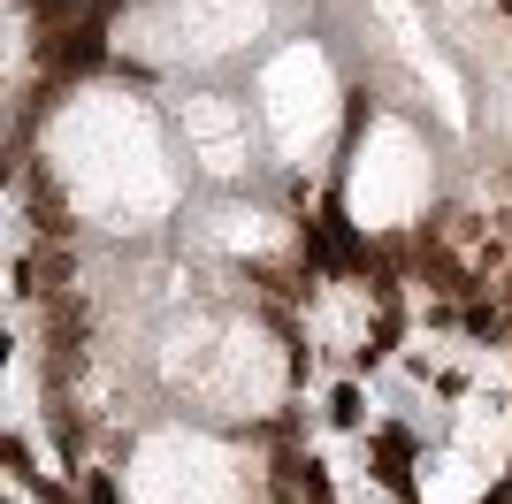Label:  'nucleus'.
<instances>
[{"mask_svg": "<svg viewBox=\"0 0 512 504\" xmlns=\"http://www.w3.org/2000/svg\"><path fill=\"white\" fill-rule=\"evenodd\" d=\"M375 482L413 504V436L406 428H383V436H375Z\"/></svg>", "mask_w": 512, "mask_h": 504, "instance_id": "20e7f679", "label": "nucleus"}, {"mask_svg": "<svg viewBox=\"0 0 512 504\" xmlns=\"http://www.w3.org/2000/svg\"><path fill=\"white\" fill-rule=\"evenodd\" d=\"M413 268H421V283H428L436 298H474V291H482V268H474V260H459L436 230L413 237Z\"/></svg>", "mask_w": 512, "mask_h": 504, "instance_id": "f03ea898", "label": "nucleus"}, {"mask_svg": "<svg viewBox=\"0 0 512 504\" xmlns=\"http://www.w3.org/2000/svg\"><path fill=\"white\" fill-rule=\"evenodd\" d=\"M69 283H77V260H69L62 237H46V245L23 260V291L31 298H69Z\"/></svg>", "mask_w": 512, "mask_h": 504, "instance_id": "7ed1b4c3", "label": "nucleus"}, {"mask_svg": "<svg viewBox=\"0 0 512 504\" xmlns=\"http://www.w3.org/2000/svg\"><path fill=\"white\" fill-rule=\"evenodd\" d=\"M329 420H337V428H360V420H367L360 382H337V390H329Z\"/></svg>", "mask_w": 512, "mask_h": 504, "instance_id": "0eeeda50", "label": "nucleus"}, {"mask_svg": "<svg viewBox=\"0 0 512 504\" xmlns=\"http://www.w3.org/2000/svg\"><path fill=\"white\" fill-rule=\"evenodd\" d=\"M46 77H85V69L107 62V8H85V16H54L39 39Z\"/></svg>", "mask_w": 512, "mask_h": 504, "instance_id": "f257e3e1", "label": "nucleus"}, {"mask_svg": "<svg viewBox=\"0 0 512 504\" xmlns=\"http://www.w3.org/2000/svg\"><path fill=\"white\" fill-rule=\"evenodd\" d=\"M85 504H115V482H107V474H92V482H85Z\"/></svg>", "mask_w": 512, "mask_h": 504, "instance_id": "6e6552de", "label": "nucleus"}, {"mask_svg": "<svg viewBox=\"0 0 512 504\" xmlns=\"http://www.w3.org/2000/svg\"><path fill=\"white\" fill-rule=\"evenodd\" d=\"M505 16H512V0H505Z\"/></svg>", "mask_w": 512, "mask_h": 504, "instance_id": "9d476101", "label": "nucleus"}, {"mask_svg": "<svg viewBox=\"0 0 512 504\" xmlns=\"http://www.w3.org/2000/svg\"><path fill=\"white\" fill-rule=\"evenodd\" d=\"M23 191H31V214H39V230H46V237H69V199L46 184L39 168H23Z\"/></svg>", "mask_w": 512, "mask_h": 504, "instance_id": "39448f33", "label": "nucleus"}, {"mask_svg": "<svg viewBox=\"0 0 512 504\" xmlns=\"http://www.w3.org/2000/svg\"><path fill=\"white\" fill-rule=\"evenodd\" d=\"M482 504H512V482H505V489H490V497H482Z\"/></svg>", "mask_w": 512, "mask_h": 504, "instance_id": "1a4fd4ad", "label": "nucleus"}, {"mask_svg": "<svg viewBox=\"0 0 512 504\" xmlns=\"http://www.w3.org/2000/svg\"><path fill=\"white\" fill-rule=\"evenodd\" d=\"M283 482L299 489L306 504H329V497H337V489H329V466H321V459H283Z\"/></svg>", "mask_w": 512, "mask_h": 504, "instance_id": "423d86ee", "label": "nucleus"}]
</instances>
